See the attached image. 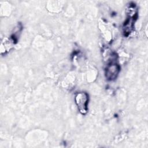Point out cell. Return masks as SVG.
Instances as JSON below:
<instances>
[{
  "label": "cell",
  "instance_id": "obj_1",
  "mask_svg": "<svg viewBox=\"0 0 148 148\" xmlns=\"http://www.w3.org/2000/svg\"><path fill=\"white\" fill-rule=\"evenodd\" d=\"M75 103L77 106L78 110L82 114H85L88 111V95L85 92H78L75 98Z\"/></svg>",
  "mask_w": 148,
  "mask_h": 148
},
{
  "label": "cell",
  "instance_id": "obj_2",
  "mask_svg": "<svg viewBox=\"0 0 148 148\" xmlns=\"http://www.w3.org/2000/svg\"><path fill=\"white\" fill-rule=\"evenodd\" d=\"M120 71V65L116 61H111L106 65L105 68V77L108 80H113L117 78Z\"/></svg>",
  "mask_w": 148,
  "mask_h": 148
}]
</instances>
